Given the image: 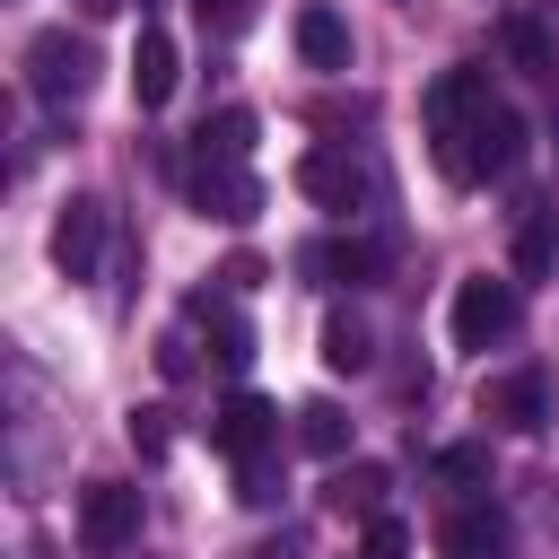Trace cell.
<instances>
[{
    "label": "cell",
    "mask_w": 559,
    "mask_h": 559,
    "mask_svg": "<svg viewBox=\"0 0 559 559\" xmlns=\"http://www.w3.org/2000/svg\"><path fill=\"white\" fill-rule=\"evenodd\" d=\"M550 262H559V210H524V227H515V280H550Z\"/></svg>",
    "instance_id": "obj_14"
},
{
    "label": "cell",
    "mask_w": 559,
    "mask_h": 559,
    "mask_svg": "<svg viewBox=\"0 0 559 559\" xmlns=\"http://www.w3.org/2000/svg\"><path fill=\"white\" fill-rule=\"evenodd\" d=\"M498 44H507V61H515L524 79H559V52H550V35H542L533 17H507V26H498Z\"/></svg>",
    "instance_id": "obj_16"
},
{
    "label": "cell",
    "mask_w": 559,
    "mask_h": 559,
    "mask_svg": "<svg viewBox=\"0 0 559 559\" xmlns=\"http://www.w3.org/2000/svg\"><path fill=\"white\" fill-rule=\"evenodd\" d=\"M515 314H524V306H515V280H489V271H480V280H463V288H454L445 332H454V349H489V341H507V332H515Z\"/></svg>",
    "instance_id": "obj_4"
},
{
    "label": "cell",
    "mask_w": 559,
    "mask_h": 559,
    "mask_svg": "<svg viewBox=\"0 0 559 559\" xmlns=\"http://www.w3.org/2000/svg\"><path fill=\"white\" fill-rule=\"evenodd\" d=\"M437 550L445 559H515V524L498 507H454L445 533H437Z\"/></svg>",
    "instance_id": "obj_9"
},
{
    "label": "cell",
    "mask_w": 559,
    "mask_h": 559,
    "mask_svg": "<svg viewBox=\"0 0 559 559\" xmlns=\"http://www.w3.org/2000/svg\"><path fill=\"white\" fill-rule=\"evenodd\" d=\"M175 79H183L175 35H166V26H140V44H131V96H140V114H157V105L175 96Z\"/></svg>",
    "instance_id": "obj_10"
},
{
    "label": "cell",
    "mask_w": 559,
    "mask_h": 559,
    "mask_svg": "<svg viewBox=\"0 0 559 559\" xmlns=\"http://www.w3.org/2000/svg\"><path fill=\"white\" fill-rule=\"evenodd\" d=\"M183 192H192V210H201V218H227V227H245V218L262 210V183L245 175V157H210V148H192Z\"/></svg>",
    "instance_id": "obj_3"
},
{
    "label": "cell",
    "mask_w": 559,
    "mask_h": 559,
    "mask_svg": "<svg viewBox=\"0 0 559 559\" xmlns=\"http://www.w3.org/2000/svg\"><path fill=\"white\" fill-rule=\"evenodd\" d=\"M157 367H166V376H192V341L166 332V341H157Z\"/></svg>",
    "instance_id": "obj_26"
},
{
    "label": "cell",
    "mask_w": 559,
    "mask_h": 559,
    "mask_svg": "<svg viewBox=\"0 0 559 559\" xmlns=\"http://www.w3.org/2000/svg\"><path fill=\"white\" fill-rule=\"evenodd\" d=\"M26 87H35L44 105H79V96L96 87V52H87V35L44 26V35L26 44Z\"/></svg>",
    "instance_id": "obj_2"
},
{
    "label": "cell",
    "mask_w": 559,
    "mask_h": 559,
    "mask_svg": "<svg viewBox=\"0 0 559 559\" xmlns=\"http://www.w3.org/2000/svg\"><path fill=\"white\" fill-rule=\"evenodd\" d=\"M437 480H454V489H480V480H489V454H480V445H445V454H437Z\"/></svg>",
    "instance_id": "obj_22"
},
{
    "label": "cell",
    "mask_w": 559,
    "mask_h": 559,
    "mask_svg": "<svg viewBox=\"0 0 559 559\" xmlns=\"http://www.w3.org/2000/svg\"><path fill=\"white\" fill-rule=\"evenodd\" d=\"M210 445L236 454V463H245V454H271V445H280V411H271L262 393H227L218 419H210Z\"/></svg>",
    "instance_id": "obj_7"
},
{
    "label": "cell",
    "mask_w": 559,
    "mask_h": 559,
    "mask_svg": "<svg viewBox=\"0 0 559 559\" xmlns=\"http://www.w3.org/2000/svg\"><path fill=\"white\" fill-rule=\"evenodd\" d=\"M480 419H498V428H515V437H533V428L550 419V384H542L533 367H515V376H498V384H480Z\"/></svg>",
    "instance_id": "obj_8"
},
{
    "label": "cell",
    "mask_w": 559,
    "mask_h": 559,
    "mask_svg": "<svg viewBox=\"0 0 559 559\" xmlns=\"http://www.w3.org/2000/svg\"><path fill=\"white\" fill-rule=\"evenodd\" d=\"M297 52L306 70H349V26L332 9H297Z\"/></svg>",
    "instance_id": "obj_13"
},
{
    "label": "cell",
    "mask_w": 559,
    "mask_h": 559,
    "mask_svg": "<svg viewBox=\"0 0 559 559\" xmlns=\"http://www.w3.org/2000/svg\"><path fill=\"white\" fill-rule=\"evenodd\" d=\"M384 489H393V472H384V463H341V472L323 480V507H332V515L376 524V515H384Z\"/></svg>",
    "instance_id": "obj_11"
},
{
    "label": "cell",
    "mask_w": 559,
    "mask_h": 559,
    "mask_svg": "<svg viewBox=\"0 0 559 559\" xmlns=\"http://www.w3.org/2000/svg\"><path fill=\"white\" fill-rule=\"evenodd\" d=\"M96 262H105V201H61V218H52V271L61 280H96Z\"/></svg>",
    "instance_id": "obj_5"
},
{
    "label": "cell",
    "mask_w": 559,
    "mask_h": 559,
    "mask_svg": "<svg viewBox=\"0 0 559 559\" xmlns=\"http://www.w3.org/2000/svg\"><path fill=\"white\" fill-rule=\"evenodd\" d=\"M515 148H524V122H515V105H498V96H472L454 122H437V166H445L454 183H489V175H507Z\"/></svg>",
    "instance_id": "obj_1"
},
{
    "label": "cell",
    "mask_w": 559,
    "mask_h": 559,
    "mask_svg": "<svg viewBox=\"0 0 559 559\" xmlns=\"http://www.w3.org/2000/svg\"><path fill=\"white\" fill-rule=\"evenodd\" d=\"M192 314H201V323H210V358H218V367H245V358H253V332H245V323H236V314H210V297H201V306H192Z\"/></svg>",
    "instance_id": "obj_19"
},
{
    "label": "cell",
    "mask_w": 559,
    "mask_h": 559,
    "mask_svg": "<svg viewBox=\"0 0 559 559\" xmlns=\"http://www.w3.org/2000/svg\"><path fill=\"white\" fill-rule=\"evenodd\" d=\"M358 559H411V524H402V515H376V524L358 533Z\"/></svg>",
    "instance_id": "obj_21"
},
{
    "label": "cell",
    "mask_w": 559,
    "mask_h": 559,
    "mask_svg": "<svg viewBox=\"0 0 559 559\" xmlns=\"http://www.w3.org/2000/svg\"><path fill=\"white\" fill-rule=\"evenodd\" d=\"M236 498H245V507H271V498H280V489H271V463H262V454H245V463H236Z\"/></svg>",
    "instance_id": "obj_23"
},
{
    "label": "cell",
    "mask_w": 559,
    "mask_h": 559,
    "mask_svg": "<svg viewBox=\"0 0 559 559\" xmlns=\"http://www.w3.org/2000/svg\"><path fill=\"white\" fill-rule=\"evenodd\" d=\"M297 183H306L323 210H358V201H367V175H358L349 157H332V148H306V157H297Z\"/></svg>",
    "instance_id": "obj_12"
},
{
    "label": "cell",
    "mask_w": 559,
    "mask_h": 559,
    "mask_svg": "<svg viewBox=\"0 0 559 559\" xmlns=\"http://www.w3.org/2000/svg\"><path fill=\"white\" fill-rule=\"evenodd\" d=\"M297 445L332 463V454L349 445V419H341V402H306V411H297Z\"/></svg>",
    "instance_id": "obj_18"
},
{
    "label": "cell",
    "mask_w": 559,
    "mask_h": 559,
    "mask_svg": "<svg viewBox=\"0 0 559 559\" xmlns=\"http://www.w3.org/2000/svg\"><path fill=\"white\" fill-rule=\"evenodd\" d=\"M306 271H323V280H349V288H367V280L384 271V253H376V245H306Z\"/></svg>",
    "instance_id": "obj_17"
},
{
    "label": "cell",
    "mask_w": 559,
    "mask_h": 559,
    "mask_svg": "<svg viewBox=\"0 0 559 559\" xmlns=\"http://www.w3.org/2000/svg\"><path fill=\"white\" fill-rule=\"evenodd\" d=\"M140 533V489L131 480H87L79 489V542L87 550H122Z\"/></svg>",
    "instance_id": "obj_6"
},
{
    "label": "cell",
    "mask_w": 559,
    "mask_h": 559,
    "mask_svg": "<svg viewBox=\"0 0 559 559\" xmlns=\"http://www.w3.org/2000/svg\"><path fill=\"white\" fill-rule=\"evenodd\" d=\"M323 367H332V376H367V367H376V341H367L358 314H332V323H323Z\"/></svg>",
    "instance_id": "obj_15"
},
{
    "label": "cell",
    "mask_w": 559,
    "mask_h": 559,
    "mask_svg": "<svg viewBox=\"0 0 559 559\" xmlns=\"http://www.w3.org/2000/svg\"><path fill=\"white\" fill-rule=\"evenodd\" d=\"M201 148H210V157H245V148H253V114L227 105L218 122H201Z\"/></svg>",
    "instance_id": "obj_20"
},
{
    "label": "cell",
    "mask_w": 559,
    "mask_h": 559,
    "mask_svg": "<svg viewBox=\"0 0 559 559\" xmlns=\"http://www.w3.org/2000/svg\"><path fill=\"white\" fill-rule=\"evenodd\" d=\"M192 9H201V26H218V35L253 26V0H192Z\"/></svg>",
    "instance_id": "obj_25"
},
{
    "label": "cell",
    "mask_w": 559,
    "mask_h": 559,
    "mask_svg": "<svg viewBox=\"0 0 559 559\" xmlns=\"http://www.w3.org/2000/svg\"><path fill=\"white\" fill-rule=\"evenodd\" d=\"M79 9H87V17H105V9H122V0H79Z\"/></svg>",
    "instance_id": "obj_27"
},
{
    "label": "cell",
    "mask_w": 559,
    "mask_h": 559,
    "mask_svg": "<svg viewBox=\"0 0 559 559\" xmlns=\"http://www.w3.org/2000/svg\"><path fill=\"white\" fill-rule=\"evenodd\" d=\"M131 445H140V463H157L166 454V411H131Z\"/></svg>",
    "instance_id": "obj_24"
}]
</instances>
